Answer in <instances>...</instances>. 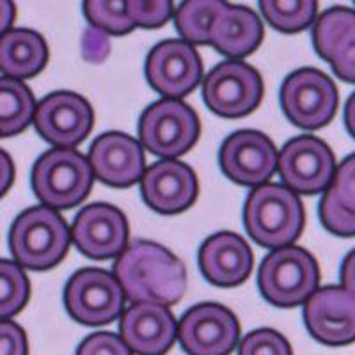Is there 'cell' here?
<instances>
[{
	"instance_id": "obj_25",
	"label": "cell",
	"mask_w": 355,
	"mask_h": 355,
	"mask_svg": "<svg viewBox=\"0 0 355 355\" xmlns=\"http://www.w3.org/2000/svg\"><path fill=\"white\" fill-rule=\"evenodd\" d=\"M36 112L33 91L20 80L0 77V139L25 132Z\"/></svg>"
},
{
	"instance_id": "obj_12",
	"label": "cell",
	"mask_w": 355,
	"mask_h": 355,
	"mask_svg": "<svg viewBox=\"0 0 355 355\" xmlns=\"http://www.w3.org/2000/svg\"><path fill=\"white\" fill-rule=\"evenodd\" d=\"M33 123L44 141L59 150H73L93 130L94 112L80 94L57 91L37 103Z\"/></svg>"
},
{
	"instance_id": "obj_27",
	"label": "cell",
	"mask_w": 355,
	"mask_h": 355,
	"mask_svg": "<svg viewBox=\"0 0 355 355\" xmlns=\"http://www.w3.org/2000/svg\"><path fill=\"white\" fill-rule=\"evenodd\" d=\"M259 9L279 33L297 34L315 24L318 2L315 0H261Z\"/></svg>"
},
{
	"instance_id": "obj_19",
	"label": "cell",
	"mask_w": 355,
	"mask_h": 355,
	"mask_svg": "<svg viewBox=\"0 0 355 355\" xmlns=\"http://www.w3.org/2000/svg\"><path fill=\"white\" fill-rule=\"evenodd\" d=\"M178 322L169 307L133 304L123 311L119 332L132 354L164 355L176 341Z\"/></svg>"
},
{
	"instance_id": "obj_4",
	"label": "cell",
	"mask_w": 355,
	"mask_h": 355,
	"mask_svg": "<svg viewBox=\"0 0 355 355\" xmlns=\"http://www.w3.org/2000/svg\"><path fill=\"white\" fill-rule=\"evenodd\" d=\"M318 263L302 247L288 245L272 250L259 266V291L272 306H300L318 290Z\"/></svg>"
},
{
	"instance_id": "obj_5",
	"label": "cell",
	"mask_w": 355,
	"mask_h": 355,
	"mask_svg": "<svg viewBox=\"0 0 355 355\" xmlns=\"http://www.w3.org/2000/svg\"><path fill=\"white\" fill-rule=\"evenodd\" d=\"M93 182L87 158L77 150L53 148L41 155L33 167L34 194L50 210L78 206L89 196Z\"/></svg>"
},
{
	"instance_id": "obj_9",
	"label": "cell",
	"mask_w": 355,
	"mask_h": 355,
	"mask_svg": "<svg viewBox=\"0 0 355 355\" xmlns=\"http://www.w3.org/2000/svg\"><path fill=\"white\" fill-rule=\"evenodd\" d=\"M125 293L110 272L82 268L69 277L64 288L68 315L82 325H105L125 311Z\"/></svg>"
},
{
	"instance_id": "obj_31",
	"label": "cell",
	"mask_w": 355,
	"mask_h": 355,
	"mask_svg": "<svg viewBox=\"0 0 355 355\" xmlns=\"http://www.w3.org/2000/svg\"><path fill=\"white\" fill-rule=\"evenodd\" d=\"M173 11L174 6L169 0H155V2L130 0V2H126V12H128V18L135 27H162L173 17Z\"/></svg>"
},
{
	"instance_id": "obj_32",
	"label": "cell",
	"mask_w": 355,
	"mask_h": 355,
	"mask_svg": "<svg viewBox=\"0 0 355 355\" xmlns=\"http://www.w3.org/2000/svg\"><path fill=\"white\" fill-rule=\"evenodd\" d=\"M77 355H133L123 339L112 332H94L77 348Z\"/></svg>"
},
{
	"instance_id": "obj_11",
	"label": "cell",
	"mask_w": 355,
	"mask_h": 355,
	"mask_svg": "<svg viewBox=\"0 0 355 355\" xmlns=\"http://www.w3.org/2000/svg\"><path fill=\"white\" fill-rule=\"evenodd\" d=\"M239 338L240 323L234 313L215 302L190 307L176 331V339L189 355H231Z\"/></svg>"
},
{
	"instance_id": "obj_18",
	"label": "cell",
	"mask_w": 355,
	"mask_h": 355,
	"mask_svg": "<svg viewBox=\"0 0 355 355\" xmlns=\"http://www.w3.org/2000/svg\"><path fill=\"white\" fill-rule=\"evenodd\" d=\"M199 183L192 167L180 160H160L141 178L142 199L151 210L176 215L189 210L198 199Z\"/></svg>"
},
{
	"instance_id": "obj_6",
	"label": "cell",
	"mask_w": 355,
	"mask_h": 355,
	"mask_svg": "<svg viewBox=\"0 0 355 355\" xmlns=\"http://www.w3.org/2000/svg\"><path fill=\"white\" fill-rule=\"evenodd\" d=\"M199 133L198 114L182 100L162 98L148 107L139 119V144L164 160H174L192 150Z\"/></svg>"
},
{
	"instance_id": "obj_16",
	"label": "cell",
	"mask_w": 355,
	"mask_h": 355,
	"mask_svg": "<svg viewBox=\"0 0 355 355\" xmlns=\"http://www.w3.org/2000/svg\"><path fill=\"white\" fill-rule=\"evenodd\" d=\"M309 334L327 347H345L355 339V295L343 286L318 288L304 302Z\"/></svg>"
},
{
	"instance_id": "obj_1",
	"label": "cell",
	"mask_w": 355,
	"mask_h": 355,
	"mask_svg": "<svg viewBox=\"0 0 355 355\" xmlns=\"http://www.w3.org/2000/svg\"><path fill=\"white\" fill-rule=\"evenodd\" d=\"M114 277L132 304L173 306L187 291V266L167 247L133 240L114 263Z\"/></svg>"
},
{
	"instance_id": "obj_10",
	"label": "cell",
	"mask_w": 355,
	"mask_h": 355,
	"mask_svg": "<svg viewBox=\"0 0 355 355\" xmlns=\"http://www.w3.org/2000/svg\"><path fill=\"white\" fill-rule=\"evenodd\" d=\"M332 150L315 135H299L277 155V171L293 194L315 196L327 189L336 173Z\"/></svg>"
},
{
	"instance_id": "obj_15",
	"label": "cell",
	"mask_w": 355,
	"mask_h": 355,
	"mask_svg": "<svg viewBox=\"0 0 355 355\" xmlns=\"http://www.w3.org/2000/svg\"><path fill=\"white\" fill-rule=\"evenodd\" d=\"M128 220L119 208L107 202L84 206L69 231L73 243L91 259H110L128 245Z\"/></svg>"
},
{
	"instance_id": "obj_28",
	"label": "cell",
	"mask_w": 355,
	"mask_h": 355,
	"mask_svg": "<svg viewBox=\"0 0 355 355\" xmlns=\"http://www.w3.org/2000/svg\"><path fill=\"white\" fill-rule=\"evenodd\" d=\"M31 283L24 268L9 259H0V320H11L28 302Z\"/></svg>"
},
{
	"instance_id": "obj_13",
	"label": "cell",
	"mask_w": 355,
	"mask_h": 355,
	"mask_svg": "<svg viewBox=\"0 0 355 355\" xmlns=\"http://www.w3.org/2000/svg\"><path fill=\"white\" fill-rule=\"evenodd\" d=\"M218 164L224 176L243 187L265 185L277 171V150L258 130H239L222 142Z\"/></svg>"
},
{
	"instance_id": "obj_17",
	"label": "cell",
	"mask_w": 355,
	"mask_h": 355,
	"mask_svg": "<svg viewBox=\"0 0 355 355\" xmlns=\"http://www.w3.org/2000/svg\"><path fill=\"white\" fill-rule=\"evenodd\" d=\"M87 162L93 176L114 189L135 185L146 171L142 146L123 132L101 133L89 150Z\"/></svg>"
},
{
	"instance_id": "obj_34",
	"label": "cell",
	"mask_w": 355,
	"mask_h": 355,
	"mask_svg": "<svg viewBox=\"0 0 355 355\" xmlns=\"http://www.w3.org/2000/svg\"><path fill=\"white\" fill-rule=\"evenodd\" d=\"M0 355H28L27 336L12 320H0Z\"/></svg>"
},
{
	"instance_id": "obj_26",
	"label": "cell",
	"mask_w": 355,
	"mask_h": 355,
	"mask_svg": "<svg viewBox=\"0 0 355 355\" xmlns=\"http://www.w3.org/2000/svg\"><path fill=\"white\" fill-rule=\"evenodd\" d=\"M226 2L220 0H189L178 8L174 24L182 41L189 44H210V33L218 12Z\"/></svg>"
},
{
	"instance_id": "obj_23",
	"label": "cell",
	"mask_w": 355,
	"mask_h": 355,
	"mask_svg": "<svg viewBox=\"0 0 355 355\" xmlns=\"http://www.w3.org/2000/svg\"><path fill=\"white\" fill-rule=\"evenodd\" d=\"M355 158L350 155L336 167L334 178L323 190L320 220L329 233L350 239L355 233Z\"/></svg>"
},
{
	"instance_id": "obj_20",
	"label": "cell",
	"mask_w": 355,
	"mask_h": 355,
	"mask_svg": "<svg viewBox=\"0 0 355 355\" xmlns=\"http://www.w3.org/2000/svg\"><path fill=\"white\" fill-rule=\"evenodd\" d=\"M313 44L323 61L332 66L338 78L355 82V11L336 8L323 11L315 21Z\"/></svg>"
},
{
	"instance_id": "obj_3",
	"label": "cell",
	"mask_w": 355,
	"mask_h": 355,
	"mask_svg": "<svg viewBox=\"0 0 355 355\" xmlns=\"http://www.w3.org/2000/svg\"><path fill=\"white\" fill-rule=\"evenodd\" d=\"M71 236L64 218L46 206L21 211L9 230V249L28 270H50L68 254Z\"/></svg>"
},
{
	"instance_id": "obj_33",
	"label": "cell",
	"mask_w": 355,
	"mask_h": 355,
	"mask_svg": "<svg viewBox=\"0 0 355 355\" xmlns=\"http://www.w3.org/2000/svg\"><path fill=\"white\" fill-rule=\"evenodd\" d=\"M80 50L85 62H89V64H100V62L105 61L110 53L109 36L89 25L84 31V34H82Z\"/></svg>"
},
{
	"instance_id": "obj_8",
	"label": "cell",
	"mask_w": 355,
	"mask_h": 355,
	"mask_svg": "<svg viewBox=\"0 0 355 355\" xmlns=\"http://www.w3.org/2000/svg\"><path fill=\"white\" fill-rule=\"evenodd\" d=\"M265 94L263 78L256 68L242 61H224L202 82L206 107L224 119H240L259 107Z\"/></svg>"
},
{
	"instance_id": "obj_22",
	"label": "cell",
	"mask_w": 355,
	"mask_h": 355,
	"mask_svg": "<svg viewBox=\"0 0 355 355\" xmlns=\"http://www.w3.org/2000/svg\"><path fill=\"white\" fill-rule=\"evenodd\" d=\"M265 28L252 9L224 4L210 33V44L231 59H242L259 49Z\"/></svg>"
},
{
	"instance_id": "obj_7",
	"label": "cell",
	"mask_w": 355,
	"mask_h": 355,
	"mask_svg": "<svg viewBox=\"0 0 355 355\" xmlns=\"http://www.w3.org/2000/svg\"><path fill=\"white\" fill-rule=\"evenodd\" d=\"M279 101L295 126L318 130L334 119L339 101L338 87L320 69L300 68L284 78Z\"/></svg>"
},
{
	"instance_id": "obj_37",
	"label": "cell",
	"mask_w": 355,
	"mask_h": 355,
	"mask_svg": "<svg viewBox=\"0 0 355 355\" xmlns=\"http://www.w3.org/2000/svg\"><path fill=\"white\" fill-rule=\"evenodd\" d=\"M347 126L350 128V135H354V96L347 103Z\"/></svg>"
},
{
	"instance_id": "obj_35",
	"label": "cell",
	"mask_w": 355,
	"mask_h": 355,
	"mask_svg": "<svg viewBox=\"0 0 355 355\" xmlns=\"http://www.w3.org/2000/svg\"><path fill=\"white\" fill-rule=\"evenodd\" d=\"M12 182H15V164H12V158L4 150H0V199L8 194Z\"/></svg>"
},
{
	"instance_id": "obj_29",
	"label": "cell",
	"mask_w": 355,
	"mask_h": 355,
	"mask_svg": "<svg viewBox=\"0 0 355 355\" xmlns=\"http://www.w3.org/2000/svg\"><path fill=\"white\" fill-rule=\"evenodd\" d=\"M84 15L91 27L107 36H126L135 28L126 12V2L87 0L84 2Z\"/></svg>"
},
{
	"instance_id": "obj_21",
	"label": "cell",
	"mask_w": 355,
	"mask_h": 355,
	"mask_svg": "<svg viewBox=\"0 0 355 355\" xmlns=\"http://www.w3.org/2000/svg\"><path fill=\"white\" fill-rule=\"evenodd\" d=\"M198 261L206 281L218 288H234L247 281L252 272L254 256L240 234L220 231L205 240Z\"/></svg>"
},
{
	"instance_id": "obj_14",
	"label": "cell",
	"mask_w": 355,
	"mask_h": 355,
	"mask_svg": "<svg viewBox=\"0 0 355 355\" xmlns=\"http://www.w3.org/2000/svg\"><path fill=\"white\" fill-rule=\"evenodd\" d=\"M146 78L162 96L180 100L194 91L202 78L198 50L182 40L155 44L146 59Z\"/></svg>"
},
{
	"instance_id": "obj_24",
	"label": "cell",
	"mask_w": 355,
	"mask_h": 355,
	"mask_svg": "<svg viewBox=\"0 0 355 355\" xmlns=\"http://www.w3.org/2000/svg\"><path fill=\"white\" fill-rule=\"evenodd\" d=\"M49 44L36 31L12 28L0 36V71L24 82L40 75L49 62Z\"/></svg>"
},
{
	"instance_id": "obj_36",
	"label": "cell",
	"mask_w": 355,
	"mask_h": 355,
	"mask_svg": "<svg viewBox=\"0 0 355 355\" xmlns=\"http://www.w3.org/2000/svg\"><path fill=\"white\" fill-rule=\"evenodd\" d=\"M15 18H17V6H15V2L0 0V36L11 28V25L15 24Z\"/></svg>"
},
{
	"instance_id": "obj_30",
	"label": "cell",
	"mask_w": 355,
	"mask_h": 355,
	"mask_svg": "<svg viewBox=\"0 0 355 355\" xmlns=\"http://www.w3.org/2000/svg\"><path fill=\"white\" fill-rule=\"evenodd\" d=\"M239 355H293V352L281 332L274 329H258L242 339Z\"/></svg>"
},
{
	"instance_id": "obj_2",
	"label": "cell",
	"mask_w": 355,
	"mask_h": 355,
	"mask_svg": "<svg viewBox=\"0 0 355 355\" xmlns=\"http://www.w3.org/2000/svg\"><path fill=\"white\" fill-rule=\"evenodd\" d=\"M243 224L258 245L277 250L299 240L306 224V211L299 196L286 187L265 183L256 187L247 198Z\"/></svg>"
}]
</instances>
